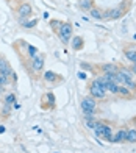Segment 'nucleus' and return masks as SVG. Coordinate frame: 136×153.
I'll list each match as a JSON object with an SVG mask.
<instances>
[{"mask_svg":"<svg viewBox=\"0 0 136 153\" xmlns=\"http://www.w3.org/2000/svg\"><path fill=\"white\" fill-rule=\"evenodd\" d=\"M117 97H119V99H122V100H135L136 99V94H133L130 89H127L125 86H119Z\"/></svg>","mask_w":136,"mask_h":153,"instance_id":"dca6fc26","label":"nucleus"},{"mask_svg":"<svg viewBox=\"0 0 136 153\" xmlns=\"http://www.w3.org/2000/svg\"><path fill=\"white\" fill-rule=\"evenodd\" d=\"M127 130L128 127L127 125H122L116 130V133L113 134V144H124L125 139H127Z\"/></svg>","mask_w":136,"mask_h":153,"instance_id":"4468645a","label":"nucleus"},{"mask_svg":"<svg viewBox=\"0 0 136 153\" xmlns=\"http://www.w3.org/2000/svg\"><path fill=\"white\" fill-rule=\"evenodd\" d=\"M128 69H130V71L133 72V75H135V78H136V61H135V62H132V66L128 67Z\"/></svg>","mask_w":136,"mask_h":153,"instance_id":"bb28decb","label":"nucleus"},{"mask_svg":"<svg viewBox=\"0 0 136 153\" xmlns=\"http://www.w3.org/2000/svg\"><path fill=\"white\" fill-rule=\"evenodd\" d=\"M133 6V0H122L119 5H116L114 8L105 10L103 14V20H119L122 17H125L128 13H130Z\"/></svg>","mask_w":136,"mask_h":153,"instance_id":"7ed1b4c3","label":"nucleus"},{"mask_svg":"<svg viewBox=\"0 0 136 153\" xmlns=\"http://www.w3.org/2000/svg\"><path fill=\"white\" fill-rule=\"evenodd\" d=\"M44 81L45 86H50V88H55V86H59L61 83H64V76L59 75L56 72L53 71H44L42 74V78H41Z\"/></svg>","mask_w":136,"mask_h":153,"instance_id":"6e6552de","label":"nucleus"},{"mask_svg":"<svg viewBox=\"0 0 136 153\" xmlns=\"http://www.w3.org/2000/svg\"><path fill=\"white\" fill-rule=\"evenodd\" d=\"M13 47H14V50H16V53H17V56H19V59H20V62H22V64L28 62L30 59H33L35 56H38V55H39L38 47L31 45V44H28V42H25L24 39L16 41V42L13 44Z\"/></svg>","mask_w":136,"mask_h":153,"instance_id":"f03ea898","label":"nucleus"},{"mask_svg":"<svg viewBox=\"0 0 136 153\" xmlns=\"http://www.w3.org/2000/svg\"><path fill=\"white\" fill-rule=\"evenodd\" d=\"M56 108V97L52 91L44 92L42 97H41V109L44 111H53Z\"/></svg>","mask_w":136,"mask_h":153,"instance_id":"1a4fd4ad","label":"nucleus"},{"mask_svg":"<svg viewBox=\"0 0 136 153\" xmlns=\"http://www.w3.org/2000/svg\"><path fill=\"white\" fill-rule=\"evenodd\" d=\"M0 75H5L6 78H10L13 83H17V75H16V72L13 71V67H11V64H10V61L8 59H5L3 62H2V66H0Z\"/></svg>","mask_w":136,"mask_h":153,"instance_id":"f8f14e48","label":"nucleus"},{"mask_svg":"<svg viewBox=\"0 0 136 153\" xmlns=\"http://www.w3.org/2000/svg\"><path fill=\"white\" fill-rule=\"evenodd\" d=\"M92 6H96V2L94 0H78V8L81 11H89Z\"/></svg>","mask_w":136,"mask_h":153,"instance_id":"6ab92c4d","label":"nucleus"},{"mask_svg":"<svg viewBox=\"0 0 136 153\" xmlns=\"http://www.w3.org/2000/svg\"><path fill=\"white\" fill-rule=\"evenodd\" d=\"M78 78L80 80H88V75L85 72H78Z\"/></svg>","mask_w":136,"mask_h":153,"instance_id":"cd10ccee","label":"nucleus"},{"mask_svg":"<svg viewBox=\"0 0 136 153\" xmlns=\"http://www.w3.org/2000/svg\"><path fill=\"white\" fill-rule=\"evenodd\" d=\"M16 100H17L16 92H8V94H5V99H3L5 103H8V105H14Z\"/></svg>","mask_w":136,"mask_h":153,"instance_id":"4be33fe9","label":"nucleus"},{"mask_svg":"<svg viewBox=\"0 0 136 153\" xmlns=\"http://www.w3.org/2000/svg\"><path fill=\"white\" fill-rule=\"evenodd\" d=\"M88 94H89L91 97H94L97 102L99 100H106V97H108V92H106L105 86L102 85L96 76L88 81Z\"/></svg>","mask_w":136,"mask_h":153,"instance_id":"39448f33","label":"nucleus"},{"mask_svg":"<svg viewBox=\"0 0 136 153\" xmlns=\"http://www.w3.org/2000/svg\"><path fill=\"white\" fill-rule=\"evenodd\" d=\"M56 36L59 38V41L64 45H67L71 42L72 36H74V24L69 22V20H67V22H63L61 27L58 28V31H56Z\"/></svg>","mask_w":136,"mask_h":153,"instance_id":"0eeeda50","label":"nucleus"},{"mask_svg":"<svg viewBox=\"0 0 136 153\" xmlns=\"http://www.w3.org/2000/svg\"><path fill=\"white\" fill-rule=\"evenodd\" d=\"M125 142H128V144H136V127H128Z\"/></svg>","mask_w":136,"mask_h":153,"instance_id":"aec40b11","label":"nucleus"},{"mask_svg":"<svg viewBox=\"0 0 136 153\" xmlns=\"http://www.w3.org/2000/svg\"><path fill=\"white\" fill-rule=\"evenodd\" d=\"M5 133V127H3V125H0V134H3Z\"/></svg>","mask_w":136,"mask_h":153,"instance_id":"c756f323","label":"nucleus"},{"mask_svg":"<svg viewBox=\"0 0 136 153\" xmlns=\"http://www.w3.org/2000/svg\"><path fill=\"white\" fill-rule=\"evenodd\" d=\"M97 74H108V75H116L119 71V64L114 62H103V64H94Z\"/></svg>","mask_w":136,"mask_h":153,"instance_id":"9b49d317","label":"nucleus"},{"mask_svg":"<svg viewBox=\"0 0 136 153\" xmlns=\"http://www.w3.org/2000/svg\"><path fill=\"white\" fill-rule=\"evenodd\" d=\"M53 153H59V152H53Z\"/></svg>","mask_w":136,"mask_h":153,"instance_id":"473e14b6","label":"nucleus"},{"mask_svg":"<svg viewBox=\"0 0 136 153\" xmlns=\"http://www.w3.org/2000/svg\"><path fill=\"white\" fill-rule=\"evenodd\" d=\"M5 59H6V58H5V56H3V55H0V66H2V62H3V61H5Z\"/></svg>","mask_w":136,"mask_h":153,"instance_id":"7c9ffc66","label":"nucleus"},{"mask_svg":"<svg viewBox=\"0 0 136 153\" xmlns=\"http://www.w3.org/2000/svg\"><path fill=\"white\" fill-rule=\"evenodd\" d=\"M80 106H81V111H83V114H85V120L94 117V114L97 113V100L94 99V97H91L89 94L81 97Z\"/></svg>","mask_w":136,"mask_h":153,"instance_id":"423d86ee","label":"nucleus"},{"mask_svg":"<svg viewBox=\"0 0 136 153\" xmlns=\"http://www.w3.org/2000/svg\"><path fill=\"white\" fill-rule=\"evenodd\" d=\"M61 24H63V20H59V19H50V22H49V25H50V28H52L53 33L58 31V28L61 27Z\"/></svg>","mask_w":136,"mask_h":153,"instance_id":"5701e85b","label":"nucleus"},{"mask_svg":"<svg viewBox=\"0 0 136 153\" xmlns=\"http://www.w3.org/2000/svg\"><path fill=\"white\" fill-rule=\"evenodd\" d=\"M11 113H13V105H8V103L3 102L2 108H0V117H2V119H8L11 116Z\"/></svg>","mask_w":136,"mask_h":153,"instance_id":"a211bd4d","label":"nucleus"},{"mask_svg":"<svg viewBox=\"0 0 136 153\" xmlns=\"http://www.w3.org/2000/svg\"><path fill=\"white\" fill-rule=\"evenodd\" d=\"M80 67L81 69H83V71H88V72H89V74H92L94 76H96L97 75V72H96V66H94V64H89V62H80Z\"/></svg>","mask_w":136,"mask_h":153,"instance_id":"412c9836","label":"nucleus"},{"mask_svg":"<svg viewBox=\"0 0 136 153\" xmlns=\"http://www.w3.org/2000/svg\"><path fill=\"white\" fill-rule=\"evenodd\" d=\"M5 94H6V88L0 85V95H5Z\"/></svg>","mask_w":136,"mask_h":153,"instance_id":"c85d7f7f","label":"nucleus"},{"mask_svg":"<svg viewBox=\"0 0 136 153\" xmlns=\"http://www.w3.org/2000/svg\"><path fill=\"white\" fill-rule=\"evenodd\" d=\"M122 53H124L125 59H128L130 62L136 61V42H125L122 47Z\"/></svg>","mask_w":136,"mask_h":153,"instance_id":"ddd939ff","label":"nucleus"},{"mask_svg":"<svg viewBox=\"0 0 136 153\" xmlns=\"http://www.w3.org/2000/svg\"><path fill=\"white\" fill-rule=\"evenodd\" d=\"M22 67L25 69V72L28 74L31 80H41L42 78V74H44V67H45V55L39 53L38 56H35L28 62L22 64Z\"/></svg>","mask_w":136,"mask_h":153,"instance_id":"f257e3e1","label":"nucleus"},{"mask_svg":"<svg viewBox=\"0 0 136 153\" xmlns=\"http://www.w3.org/2000/svg\"><path fill=\"white\" fill-rule=\"evenodd\" d=\"M113 128L114 125L110 120H99L97 122V127L94 128V133L99 139H103L106 142H113Z\"/></svg>","mask_w":136,"mask_h":153,"instance_id":"20e7f679","label":"nucleus"},{"mask_svg":"<svg viewBox=\"0 0 136 153\" xmlns=\"http://www.w3.org/2000/svg\"><path fill=\"white\" fill-rule=\"evenodd\" d=\"M97 122L99 119H96V117H91V119H86V127L89 128V130H94L97 127Z\"/></svg>","mask_w":136,"mask_h":153,"instance_id":"393cba45","label":"nucleus"},{"mask_svg":"<svg viewBox=\"0 0 136 153\" xmlns=\"http://www.w3.org/2000/svg\"><path fill=\"white\" fill-rule=\"evenodd\" d=\"M69 44H71V48L74 52H80V50H83V48H85V39L81 36H72Z\"/></svg>","mask_w":136,"mask_h":153,"instance_id":"2eb2a0df","label":"nucleus"},{"mask_svg":"<svg viewBox=\"0 0 136 153\" xmlns=\"http://www.w3.org/2000/svg\"><path fill=\"white\" fill-rule=\"evenodd\" d=\"M20 25H22L24 28H33V27H36V25H38V19H30V20H28V19H25Z\"/></svg>","mask_w":136,"mask_h":153,"instance_id":"b1692460","label":"nucleus"},{"mask_svg":"<svg viewBox=\"0 0 136 153\" xmlns=\"http://www.w3.org/2000/svg\"><path fill=\"white\" fill-rule=\"evenodd\" d=\"M16 14L19 17V24H22L25 19H28L33 14V8L28 2H22L20 5L16 6Z\"/></svg>","mask_w":136,"mask_h":153,"instance_id":"9d476101","label":"nucleus"},{"mask_svg":"<svg viewBox=\"0 0 136 153\" xmlns=\"http://www.w3.org/2000/svg\"><path fill=\"white\" fill-rule=\"evenodd\" d=\"M11 83H13V81H11L10 78H6L5 75H0V85H2V86H5V88H6L8 85H11Z\"/></svg>","mask_w":136,"mask_h":153,"instance_id":"a878e982","label":"nucleus"},{"mask_svg":"<svg viewBox=\"0 0 136 153\" xmlns=\"http://www.w3.org/2000/svg\"><path fill=\"white\" fill-rule=\"evenodd\" d=\"M133 39H135V41H136V34H135V36H133Z\"/></svg>","mask_w":136,"mask_h":153,"instance_id":"2f4dec72","label":"nucleus"},{"mask_svg":"<svg viewBox=\"0 0 136 153\" xmlns=\"http://www.w3.org/2000/svg\"><path fill=\"white\" fill-rule=\"evenodd\" d=\"M88 14H89L92 19H96V20H103L105 10L103 8H99V6H92V8L88 11Z\"/></svg>","mask_w":136,"mask_h":153,"instance_id":"f3484780","label":"nucleus"}]
</instances>
